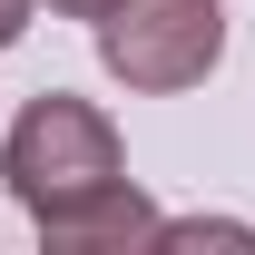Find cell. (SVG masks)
<instances>
[{"label": "cell", "mask_w": 255, "mask_h": 255, "mask_svg": "<svg viewBox=\"0 0 255 255\" xmlns=\"http://www.w3.org/2000/svg\"><path fill=\"white\" fill-rule=\"evenodd\" d=\"M0 177H10V196L30 206L39 246H59V255H128V246H157V206L128 187L118 128L98 118L89 98H69V89H39L30 108L10 118Z\"/></svg>", "instance_id": "cell-1"}, {"label": "cell", "mask_w": 255, "mask_h": 255, "mask_svg": "<svg viewBox=\"0 0 255 255\" xmlns=\"http://www.w3.org/2000/svg\"><path fill=\"white\" fill-rule=\"evenodd\" d=\"M98 59H108V79H128L147 98L196 89L226 59V0H118L98 20Z\"/></svg>", "instance_id": "cell-2"}, {"label": "cell", "mask_w": 255, "mask_h": 255, "mask_svg": "<svg viewBox=\"0 0 255 255\" xmlns=\"http://www.w3.org/2000/svg\"><path fill=\"white\" fill-rule=\"evenodd\" d=\"M20 30H30V0H0V49H10Z\"/></svg>", "instance_id": "cell-3"}, {"label": "cell", "mask_w": 255, "mask_h": 255, "mask_svg": "<svg viewBox=\"0 0 255 255\" xmlns=\"http://www.w3.org/2000/svg\"><path fill=\"white\" fill-rule=\"evenodd\" d=\"M49 10H59V20H108L118 0H49Z\"/></svg>", "instance_id": "cell-4"}]
</instances>
